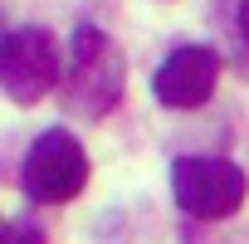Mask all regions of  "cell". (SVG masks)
<instances>
[{"label":"cell","mask_w":249,"mask_h":244,"mask_svg":"<svg viewBox=\"0 0 249 244\" xmlns=\"http://www.w3.org/2000/svg\"><path fill=\"white\" fill-rule=\"evenodd\" d=\"M59 83V44L39 25H20L0 39V88L15 103H39Z\"/></svg>","instance_id":"cell-4"},{"label":"cell","mask_w":249,"mask_h":244,"mask_svg":"<svg viewBox=\"0 0 249 244\" xmlns=\"http://www.w3.org/2000/svg\"><path fill=\"white\" fill-rule=\"evenodd\" d=\"M244 171L225 157H176L171 161V195L196 220H225L244 205Z\"/></svg>","instance_id":"cell-2"},{"label":"cell","mask_w":249,"mask_h":244,"mask_svg":"<svg viewBox=\"0 0 249 244\" xmlns=\"http://www.w3.org/2000/svg\"><path fill=\"white\" fill-rule=\"evenodd\" d=\"M0 244H44V229L30 225V220H20V225H5V229H0Z\"/></svg>","instance_id":"cell-6"},{"label":"cell","mask_w":249,"mask_h":244,"mask_svg":"<svg viewBox=\"0 0 249 244\" xmlns=\"http://www.w3.org/2000/svg\"><path fill=\"white\" fill-rule=\"evenodd\" d=\"M215 83H220V54L205 49V44L171 49L157 64V73H152V93L166 107H200L215 93Z\"/></svg>","instance_id":"cell-5"},{"label":"cell","mask_w":249,"mask_h":244,"mask_svg":"<svg viewBox=\"0 0 249 244\" xmlns=\"http://www.w3.org/2000/svg\"><path fill=\"white\" fill-rule=\"evenodd\" d=\"M234 25H239V35H244V44H249V0H239V10H234Z\"/></svg>","instance_id":"cell-7"},{"label":"cell","mask_w":249,"mask_h":244,"mask_svg":"<svg viewBox=\"0 0 249 244\" xmlns=\"http://www.w3.org/2000/svg\"><path fill=\"white\" fill-rule=\"evenodd\" d=\"M69 103L83 117H103L117 93H122V59L112 49V39L93 25H83L73 35V64H69Z\"/></svg>","instance_id":"cell-3"},{"label":"cell","mask_w":249,"mask_h":244,"mask_svg":"<svg viewBox=\"0 0 249 244\" xmlns=\"http://www.w3.org/2000/svg\"><path fill=\"white\" fill-rule=\"evenodd\" d=\"M25 195L39 205H64L88 186V152L69 127H49L35 137L30 157H25Z\"/></svg>","instance_id":"cell-1"}]
</instances>
